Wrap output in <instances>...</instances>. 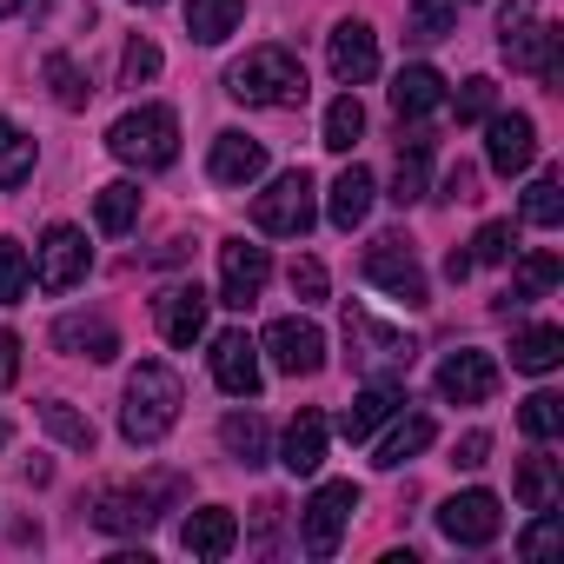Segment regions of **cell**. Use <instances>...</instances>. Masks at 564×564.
<instances>
[{
    "mask_svg": "<svg viewBox=\"0 0 564 564\" xmlns=\"http://www.w3.org/2000/svg\"><path fill=\"white\" fill-rule=\"evenodd\" d=\"M445 279H452V286H458V279H471V252L452 246V252H445Z\"/></svg>",
    "mask_w": 564,
    "mask_h": 564,
    "instance_id": "obj_51",
    "label": "cell"
},
{
    "mask_svg": "<svg viewBox=\"0 0 564 564\" xmlns=\"http://www.w3.org/2000/svg\"><path fill=\"white\" fill-rule=\"evenodd\" d=\"M366 279L379 293H392L399 306H425L432 293H425V272H419V259H412V239H399V232H386V239H372V252H366Z\"/></svg>",
    "mask_w": 564,
    "mask_h": 564,
    "instance_id": "obj_9",
    "label": "cell"
},
{
    "mask_svg": "<svg viewBox=\"0 0 564 564\" xmlns=\"http://www.w3.org/2000/svg\"><path fill=\"white\" fill-rule=\"evenodd\" d=\"M557 498H564V471H557V458H524L518 465V505L524 511H557Z\"/></svg>",
    "mask_w": 564,
    "mask_h": 564,
    "instance_id": "obj_29",
    "label": "cell"
},
{
    "mask_svg": "<svg viewBox=\"0 0 564 564\" xmlns=\"http://www.w3.org/2000/svg\"><path fill=\"white\" fill-rule=\"evenodd\" d=\"M471 186H478L471 166H452V173H445V199H471Z\"/></svg>",
    "mask_w": 564,
    "mask_h": 564,
    "instance_id": "obj_50",
    "label": "cell"
},
{
    "mask_svg": "<svg viewBox=\"0 0 564 564\" xmlns=\"http://www.w3.org/2000/svg\"><path fill=\"white\" fill-rule=\"evenodd\" d=\"M140 8H160V0H140Z\"/></svg>",
    "mask_w": 564,
    "mask_h": 564,
    "instance_id": "obj_54",
    "label": "cell"
},
{
    "mask_svg": "<svg viewBox=\"0 0 564 564\" xmlns=\"http://www.w3.org/2000/svg\"><path fill=\"white\" fill-rule=\"evenodd\" d=\"M352 511H359V485H352V478L319 485V491L306 498V518H300L306 551H313V557H333V551H339V538H346V524H352Z\"/></svg>",
    "mask_w": 564,
    "mask_h": 564,
    "instance_id": "obj_7",
    "label": "cell"
},
{
    "mask_svg": "<svg viewBox=\"0 0 564 564\" xmlns=\"http://www.w3.org/2000/svg\"><path fill=\"white\" fill-rule=\"evenodd\" d=\"M41 425H47V432H54V438H61L67 452H94V445H100L94 419H80V412H74L67 399H47V405H41Z\"/></svg>",
    "mask_w": 564,
    "mask_h": 564,
    "instance_id": "obj_35",
    "label": "cell"
},
{
    "mask_svg": "<svg viewBox=\"0 0 564 564\" xmlns=\"http://www.w3.org/2000/svg\"><path fill=\"white\" fill-rule=\"evenodd\" d=\"M366 133V107H359V94H339L333 107H326V127H319V147H333V153H352V140Z\"/></svg>",
    "mask_w": 564,
    "mask_h": 564,
    "instance_id": "obj_33",
    "label": "cell"
},
{
    "mask_svg": "<svg viewBox=\"0 0 564 564\" xmlns=\"http://www.w3.org/2000/svg\"><path fill=\"white\" fill-rule=\"evenodd\" d=\"M326 438H333V425H326V412H300L293 425H286V438H279V465H286L293 478H313L319 465H326Z\"/></svg>",
    "mask_w": 564,
    "mask_h": 564,
    "instance_id": "obj_17",
    "label": "cell"
},
{
    "mask_svg": "<svg viewBox=\"0 0 564 564\" xmlns=\"http://www.w3.org/2000/svg\"><path fill=\"white\" fill-rule=\"evenodd\" d=\"M160 74V47L153 41H127V54H120V80L127 87H147Z\"/></svg>",
    "mask_w": 564,
    "mask_h": 564,
    "instance_id": "obj_44",
    "label": "cell"
},
{
    "mask_svg": "<svg viewBox=\"0 0 564 564\" xmlns=\"http://www.w3.org/2000/svg\"><path fill=\"white\" fill-rule=\"evenodd\" d=\"M47 87H54V100L67 107V113H80L87 100H94V87H87V74L67 61V54H47Z\"/></svg>",
    "mask_w": 564,
    "mask_h": 564,
    "instance_id": "obj_39",
    "label": "cell"
},
{
    "mask_svg": "<svg viewBox=\"0 0 564 564\" xmlns=\"http://www.w3.org/2000/svg\"><path fill=\"white\" fill-rule=\"evenodd\" d=\"M34 286V259L21 239H0V306H21Z\"/></svg>",
    "mask_w": 564,
    "mask_h": 564,
    "instance_id": "obj_37",
    "label": "cell"
},
{
    "mask_svg": "<svg viewBox=\"0 0 564 564\" xmlns=\"http://www.w3.org/2000/svg\"><path fill=\"white\" fill-rule=\"evenodd\" d=\"M28 173H34V140L14 120H0V193L28 186Z\"/></svg>",
    "mask_w": 564,
    "mask_h": 564,
    "instance_id": "obj_36",
    "label": "cell"
},
{
    "mask_svg": "<svg viewBox=\"0 0 564 564\" xmlns=\"http://www.w3.org/2000/svg\"><path fill=\"white\" fill-rule=\"evenodd\" d=\"M425 180H432V140H412L405 153H399V173H392V206H419L425 199Z\"/></svg>",
    "mask_w": 564,
    "mask_h": 564,
    "instance_id": "obj_31",
    "label": "cell"
},
{
    "mask_svg": "<svg viewBox=\"0 0 564 564\" xmlns=\"http://www.w3.org/2000/svg\"><path fill=\"white\" fill-rule=\"evenodd\" d=\"M491 392H498L491 352H452V359L438 366V399H452V405H485Z\"/></svg>",
    "mask_w": 564,
    "mask_h": 564,
    "instance_id": "obj_16",
    "label": "cell"
},
{
    "mask_svg": "<svg viewBox=\"0 0 564 564\" xmlns=\"http://www.w3.org/2000/svg\"><path fill=\"white\" fill-rule=\"evenodd\" d=\"M180 405H186V392H180V372H173V366H160V359L133 366V379H127V405H120V432H127V445H160V438L173 432Z\"/></svg>",
    "mask_w": 564,
    "mask_h": 564,
    "instance_id": "obj_1",
    "label": "cell"
},
{
    "mask_svg": "<svg viewBox=\"0 0 564 564\" xmlns=\"http://www.w3.org/2000/svg\"><path fill=\"white\" fill-rule=\"evenodd\" d=\"M518 551H524L531 564H538V557H551V551H557V511H538V524L518 538Z\"/></svg>",
    "mask_w": 564,
    "mask_h": 564,
    "instance_id": "obj_46",
    "label": "cell"
},
{
    "mask_svg": "<svg viewBox=\"0 0 564 564\" xmlns=\"http://www.w3.org/2000/svg\"><path fill=\"white\" fill-rule=\"evenodd\" d=\"M518 252V226L511 219H485L478 239H471V265H505Z\"/></svg>",
    "mask_w": 564,
    "mask_h": 564,
    "instance_id": "obj_41",
    "label": "cell"
},
{
    "mask_svg": "<svg viewBox=\"0 0 564 564\" xmlns=\"http://www.w3.org/2000/svg\"><path fill=\"white\" fill-rule=\"evenodd\" d=\"M94 265V246L80 226H47V239L34 246V279H41V293H74L80 279Z\"/></svg>",
    "mask_w": 564,
    "mask_h": 564,
    "instance_id": "obj_8",
    "label": "cell"
},
{
    "mask_svg": "<svg viewBox=\"0 0 564 564\" xmlns=\"http://www.w3.org/2000/svg\"><path fill=\"white\" fill-rule=\"evenodd\" d=\"M107 153L140 166V173H160L180 160V113L173 107H133L107 127Z\"/></svg>",
    "mask_w": 564,
    "mask_h": 564,
    "instance_id": "obj_3",
    "label": "cell"
},
{
    "mask_svg": "<svg viewBox=\"0 0 564 564\" xmlns=\"http://www.w3.org/2000/svg\"><path fill=\"white\" fill-rule=\"evenodd\" d=\"M445 107V74L438 67H405L399 80H392V113L399 120H425V113H438Z\"/></svg>",
    "mask_w": 564,
    "mask_h": 564,
    "instance_id": "obj_24",
    "label": "cell"
},
{
    "mask_svg": "<svg viewBox=\"0 0 564 564\" xmlns=\"http://www.w3.org/2000/svg\"><path fill=\"white\" fill-rule=\"evenodd\" d=\"M346 359H352V372H366V379H405L412 359H419V346H412L405 333L379 326L372 313L346 306Z\"/></svg>",
    "mask_w": 564,
    "mask_h": 564,
    "instance_id": "obj_5",
    "label": "cell"
},
{
    "mask_svg": "<svg viewBox=\"0 0 564 564\" xmlns=\"http://www.w3.org/2000/svg\"><path fill=\"white\" fill-rule=\"evenodd\" d=\"M485 160H491V173L518 180V173L538 160V127H531V113H491V120H485Z\"/></svg>",
    "mask_w": 564,
    "mask_h": 564,
    "instance_id": "obj_13",
    "label": "cell"
},
{
    "mask_svg": "<svg viewBox=\"0 0 564 564\" xmlns=\"http://www.w3.org/2000/svg\"><path fill=\"white\" fill-rule=\"evenodd\" d=\"M259 352H265L279 372L313 379V372L326 366V333H319L313 319H272V326H265V339H259Z\"/></svg>",
    "mask_w": 564,
    "mask_h": 564,
    "instance_id": "obj_10",
    "label": "cell"
},
{
    "mask_svg": "<svg viewBox=\"0 0 564 564\" xmlns=\"http://www.w3.org/2000/svg\"><path fill=\"white\" fill-rule=\"evenodd\" d=\"M21 379V339L8 333V326H0V392H8Z\"/></svg>",
    "mask_w": 564,
    "mask_h": 564,
    "instance_id": "obj_48",
    "label": "cell"
},
{
    "mask_svg": "<svg viewBox=\"0 0 564 564\" xmlns=\"http://www.w3.org/2000/svg\"><path fill=\"white\" fill-rule=\"evenodd\" d=\"M54 346L74 352V359H94V366L120 359V333H113L107 319H87V313H67V319L54 326Z\"/></svg>",
    "mask_w": 564,
    "mask_h": 564,
    "instance_id": "obj_22",
    "label": "cell"
},
{
    "mask_svg": "<svg viewBox=\"0 0 564 564\" xmlns=\"http://www.w3.org/2000/svg\"><path fill=\"white\" fill-rule=\"evenodd\" d=\"M213 379H219V392L252 399V392H259V339H246L239 326L219 333V339H213Z\"/></svg>",
    "mask_w": 564,
    "mask_h": 564,
    "instance_id": "obj_15",
    "label": "cell"
},
{
    "mask_svg": "<svg viewBox=\"0 0 564 564\" xmlns=\"http://www.w3.org/2000/svg\"><path fill=\"white\" fill-rule=\"evenodd\" d=\"M518 425H524L531 438H557V432H564V399H557V392H531L524 412H518Z\"/></svg>",
    "mask_w": 564,
    "mask_h": 564,
    "instance_id": "obj_42",
    "label": "cell"
},
{
    "mask_svg": "<svg viewBox=\"0 0 564 564\" xmlns=\"http://www.w3.org/2000/svg\"><path fill=\"white\" fill-rule=\"evenodd\" d=\"M452 107H458V120H491V113H498V87H491L485 74H471V80L458 87Z\"/></svg>",
    "mask_w": 564,
    "mask_h": 564,
    "instance_id": "obj_43",
    "label": "cell"
},
{
    "mask_svg": "<svg viewBox=\"0 0 564 564\" xmlns=\"http://www.w3.org/2000/svg\"><path fill=\"white\" fill-rule=\"evenodd\" d=\"M293 300L300 306H319L326 300V265L319 259H293Z\"/></svg>",
    "mask_w": 564,
    "mask_h": 564,
    "instance_id": "obj_45",
    "label": "cell"
},
{
    "mask_svg": "<svg viewBox=\"0 0 564 564\" xmlns=\"http://www.w3.org/2000/svg\"><path fill=\"white\" fill-rule=\"evenodd\" d=\"M485 452H491V438H485V432H465V438H458V452H452V465L478 471V465H485Z\"/></svg>",
    "mask_w": 564,
    "mask_h": 564,
    "instance_id": "obj_49",
    "label": "cell"
},
{
    "mask_svg": "<svg viewBox=\"0 0 564 564\" xmlns=\"http://www.w3.org/2000/svg\"><path fill=\"white\" fill-rule=\"evenodd\" d=\"M524 219L544 226V232L564 219V186H557V173H538V180L524 186Z\"/></svg>",
    "mask_w": 564,
    "mask_h": 564,
    "instance_id": "obj_40",
    "label": "cell"
},
{
    "mask_svg": "<svg viewBox=\"0 0 564 564\" xmlns=\"http://www.w3.org/2000/svg\"><path fill=\"white\" fill-rule=\"evenodd\" d=\"M226 94L246 107H306V67L286 47H252L246 61H232Z\"/></svg>",
    "mask_w": 564,
    "mask_h": 564,
    "instance_id": "obj_2",
    "label": "cell"
},
{
    "mask_svg": "<svg viewBox=\"0 0 564 564\" xmlns=\"http://www.w3.org/2000/svg\"><path fill=\"white\" fill-rule=\"evenodd\" d=\"M313 219H319V186H313V173H306V166L279 173V180L252 199V226H259V232H272V239H306V232H313Z\"/></svg>",
    "mask_w": 564,
    "mask_h": 564,
    "instance_id": "obj_4",
    "label": "cell"
},
{
    "mask_svg": "<svg viewBox=\"0 0 564 564\" xmlns=\"http://www.w3.org/2000/svg\"><path fill=\"white\" fill-rule=\"evenodd\" d=\"M564 279V265H557V252H524L518 259V272H511V293H498V306L511 313V306H531L538 293H551Z\"/></svg>",
    "mask_w": 564,
    "mask_h": 564,
    "instance_id": "obj_27",
    "label": "cell"
},
{
    "mask_svg": "<svg viewBox=\"0 0 564 564\" xmlns=\"http://www.w3.org/2000/svg\"><path fill=\"white\" fill-rule=\"evenodd\" d=\"M206 173H213L219 186H252V180L265 173V147H259L252 133H219V140H213Z\"/></svg>",
    "mask_w": 564,
    "mask_h": 564,
    "instance_id": "obj_20",
    "label": "cell"
},
{
    "mask_svg": "<svg viewBox=\"0 0 564 564\" xmlns=\"http://www.w3.org/2000/svg\"><path fill=\"white\" fill-rule=\"evenodd\" d=\"M557 28L551 21H524L518 34H505L498 47H505V61L518 67V74H538V80H557Z\"/></svg>",
    "mask_w": 564,
    "mask_h": 564,
    "instance_id": "obj_18",
    "label": "cell"
},
{
    "mask_svg": "<svg viewBox=\"0 0 564 564\" xmlns=\"http://www.w3.org/2000/svg\"><path fill=\"white\" fill-rule=\"evenodd\" d=\"M372 173L366 166H346L339 180H333V193H326V219L339 226V232H352V226H366V213H372Z\"/></svg>",
    "mask_w": 564,
    "mask_h": 564,
    "instance_id": "obj_25",
    "label": "cell"
},
{
    "mask_svg": "<svg viewBox=\"0 0 564 564\" xmlns=\"http://www.w3.org/2000/svg\"><path fill=\"white\" fill-rule=\"evenodd\" d=\"M557 359H564V333H557V326H524V333L511 339V366L531 372V379L557 372Z\"/></svg>",
    "mask_w": 564,
    "mask_h": 564,
    "instance_id": "obj_28",
    "label": "cell"
},
{
    "mask_svg": "<svg viewBox=\"0 0 564 564\" xmlns=\"http://www.w3.org/2000/svg\"><path fill=\"white\" fill-rule=\"evenodd\" d=\"M432 438H438V425H432V412H405V419H399V425H392V432L379 438V452H372V465H379V471H399V465H405V458H419V452H425Z\"/></svg>",
    "mask_w": 564,
    "mask_h": 564,
    "instance_id": "obj_26",
    "label": "cell"
},
{
    "mask_svg": "<svg viewBox=\"0 0 564 564\" xmlns=\"http://www.w3.org/2000/svg\"><path fill=\"white\" fill-rule=\"evenodd\" d=\"M399 405H405V392H399V379H366V392L339 412V432L359 445V438H372L386 419H399Z\"/></svg>",
    "mask_w": 564,
    "mask_h": 564,
    "instance_id": "obj_19",
    "label": "cell"
},
{
    "mask_svg": "<svg viewBox=\"0 0 564 564\" xmlns=\"http://www.w3.org/2000/svg\"><path fill=\"white\" fill-rule=\"evenodd\" d=\"M206 306H213V300H206L199 286H166V293H160V339H166V346H193V339L206 333Z\"/></svg>",
    "mask_w": 564,
    "mask_h": 564,
    "instance_id": "obj_21",
    "label": "cell"
},
{
    "mask_svg": "<svg viewBox=\"0 0 564 564\" xmlns=\"http://www.w3.org/2000/svg\"><path fill=\"white\" fill-rule=\"evenodd\" d=\"M438 531H445L452 544H491V538L505 531V511H498L491 491H458V498L438 505Z\"/></svg>",
    "mask_w": 564,
    "mask_h": 564,
    "instance_id": "obj_14",
    "label": "cell"
},
{
    "mask_svg": "<svg viewBox=\"0 0 564 564\" xmlns=\"http://www.w3.org/2000/svg\"><path fill=\"white\" fill-rule=\"evenodd\" d=\"M265 279H272L265 246H252V239H226L219 246V306H239L246 313L265 293Z\"/></svg>",
    "mask_w": 564,
    "mask_h": 564,
    "instance_id": "obj_11",
    "label": "cell"
},
{
    "mask_svg": "<svg viewBox=\"0 0 564 564\" xmlns=\"http://www.w3.org/2000/svg\"><path fill=\"white\" fill-rule=\"evenodd\" d=\"M94 219H100V232H127V226L140 219V186H133V180L100 186V193H94Z\"/></svg>",
    "mask_w": 564,
    "mask_h": 564,
    "instance_id": "obj_34",
    "label": "cell"
},
{
    "mask_svg": "<svg viewBox=\"0 0 564 564\" xmlns=\"http://www.w3.org/2000/svg\"><path fill=\"white\" fill-rule=\"evenodd\" d=\"M0 445H8V419H0Z\"/></svg>",
    "mask_w": 564,
    "mask_h": 564,
    "instance_id": "obj_53",
    "label": "cell"
},
{
    "mask_svg": "<svg viewBox=\"0 0 564 564\" xmlns=\"http://www.w3.org/2000/svg\"><path fill=\"white\" fill-rule=\"evenodd\" d=\"M28 8V0H0V21H8V14H21Z\"/></svg>",
    "mask_w": 564,
    "mask_h": 564,
    "instance_id": "obj_52",
    "label": "cell"
},
{
    "mask_svg": "<svg viewBox=\"0 0 564 564\" xmlns=\"http://www.w3.org/2000/svg\"><path fill=\"white\" fill-rule=\"evenodd\" d=\"M180 544H186L193 557H226V551L239 544V518H232L226 505H206V511H193V518L180 524Z\"/></svg>",
    "mask_w": 564,
    "mask_h": 564,
    "instance_id": "obj_23",
    "label": "cell"
},
{
    "mask_svg": "<svg viewBox=\"0 0 564 564\" xmlns=\"http://www.w3.org/2000/svg\"><path fill=\"white\" fill-rule=\"evenodd\" d=\"M166 498H180L173 478H153V485H107V491L94 498V524H100L107 538H140V531L160 524V505H166Z\"/></svg>",
    "mask_w": 564,
    "mask_h": 564,
    "instance_id": "obj_6",
    "label": "cell"
},
{
    "mask_svg": "<svg viewBox=\"0 0 564 564\" xmlns=\"http://www.w3.org/2000/svg\"><path fill=\"white\" fill-rule=\"evenodd\" d=\"M239 14H246V0H186V34L199 47H219L239 28Z\"/></svg>",
    "mask_w": 564,
    "mask_h": 564,
    "instance_id": "obj_30",
    "label": "cell"
},
{
    "mask_svg": "<svg viewBox=\"0 0 564 564\" xmlns=\"http://www.w3.org/2000/svg\"><path fill=\"white\" fill-rule=\"evenodd\" d=\"M524 21H538V0H505V8H498V41L518 34Z\"/></svg>",
    "mask_w": 564,
    "mask_h": 564,
    "instance_id": "obj_47",
    "label": "cell"
},
{
    "mask_svg": "<svg viewBox=\"0 0 564 564\" xmlns=\"http://www.w3.org/2000/svg\"><path fill=\"white\" fill-rule=\"evenodd\" d=\"M219 445L239 465H265V425H259V412H226L219 419Z\"/></svg>",
    "mask_w": 564,
    "mask_h": 564,
    "instance_id": "obj_32",
    "label": "cell"
},
{
    "mask_svg": "<svg viewBox=\"0 0 564 564\" xmlns=\"http://www.w3.org/2000/svg\"><path fill=\"white\" fill-rule=\"evenodd\" d=\"M458 28V0H412L405 8V34L412 41H445Z\"/></svg>",
    "mask_w": 564,
    "mask_h": 564,
    "instance_id": "obj_38",
    "label": "cell"
},
{
    "mask_svg": "<svg viewBox=\"0 0 564 564\" xmlns=\"http://www.w3.org/2000/svg\"><path fill=\"white\" fill-rule=\"evenodd\" d=\"M326 67H333L339 87H366V80L379 74V34H372L366 21H339V28L326 34Z\"/></svg>",
    "mask_w": 564,
    "mask_h": 564,
    "instance_id": "obj_12",
    "label": "cell"
}]
</instances>
